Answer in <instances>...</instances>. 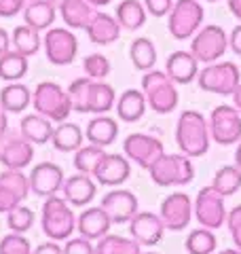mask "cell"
<instances>
[{"label": "cell", "mask_w": 241, "mask_h": 254, "mask_svg": "<svg viewBox=\"0 0 241 254\" xmlns=\"http://www.w3.org/2000/svg\"><path fill=\"white\" fill-rule=\"evenodd\" d=\"M212 187L224 197L235 195L241 189V170L237 168V165H224V168H220L218 172H216Z\"/></svg>", "instance_id": "cell-36"}, {"label": "cell", "mask_w": 241, "mask_h": 254, "mask_svg": "<svg viewBox=\"0 0 241 254\" xmlns=\"http://www.w3.org/2000/svg\"><path fill=\"white\" fill-rule=\"evenodd\" d=\"M205 2H218V0H205Z\"/></svg>", "instance_id": "cell-57"}, {"label": "cell", "mask_w": 241, "mask_h": 254, "mask_svg": "<svg viewBox=\"0 0 241 254\" xmlns=\"http://www.w3.org/2000/svg\"><path fill=\"white\" fill-rule=\"evenodd\" d=\"M6 129H9V121H6V110L2 108V104H0V138L6 133Z\"/></svg>", "instance_id": "cell-50"}, {"label": "cell", "mask_w": 241, "mask_h": 254, "mask_svg": "<svg viewBox=\"0 0 241 254\" xmlns=\"http://www.w3.org/2000/svg\"><path fill=\"white\" fill-rule=\"evenodd\" d=\"M203 6L199 0H178L170 13V34L178 41H186L192 38L199 32V26L203 21Z\"/></svg>", "instance_id": "cell-8"}, {"label": "cell", "mask_w": 241, "mask_h": 254, "mask_svg": "<svg viewBox=\"0 0 241 254\" xmlns=\"http://www.w3.org/2000/svg\"><path fill=\"white\" fill-rule=\"evenodd\" d=\"M32 95H34V91H30L26 85L11 83L0 91V104H2V108L6 110V113L17 115V113H21V110L28 108Z\"/></svg>", "instance_id": "cell-30"}, {"label": "cell", "mask_w": 241, "mask_h": 254, "mask_svg": "<svg viewBox=\"0 0 241 254\" xmlns=\"http://www.w3.org/2000/svg\"><path fill=\"white\" fill-rule=\"evenodd\" d=\"M210 133L216 144H237L241 140V113L227 104L216 106L210 117Z\"/></svg>", "instance_id": "cell-10"}, {"label": "cell", "mask_w": 241, "mask_h": 254, "mask_svg": "<svg viewBox=\"0 0 241 254\" xmlns=\"http://www.w3.org/2000/svg\"><path fill=\"white\" fill-rule=\"evenodd\" d=\"M51 2H53V4H55V6H58V9H60V4H61V2H63V0H51Z\"/></svg>", "instance_id": "cell-56"}, {"label": "cell", "mask_w": 241, "mask_h": 254, "mask_svg": "<svg viewBox=\"0 0 241 254\" xmlns=\"http://www.w3.org/2000/svg\"><path fill=\"white\" fill-rule=\"evenodd\" d=\"M129 58L133 62V66L138 70H148L155 66L157 62V49L155 45H152L150 38H135V41L131 43V49H129Z\"/></svg>", "instance_id": "cell-35"}, {"label": "cell", "mask_w": 241, "mask_h": 254, "mask_svg": "<svg viewBox=\"0 0 241 254\" xmlns=\"http://www.w3.org/2000/svg\"><path fill=\"white\" fill-rule=\"evenodd\" d=\"M40 222H43L45 235L60 242V240H68L72 235L76 218L66 199H61L58 195H51V197H47V201L43 205V218H40Z\"/></svg>", "instance_id": "cell-5"}, {"label": "cell", "mask_w": 241, "mask_h": 254, "mask_svg": "<svg viewBox=\"0 0 241 254\" xmlns=\"http://www.w3.org/2000/svg\"><path fill=\"white\" fill-rule=\"evenodd\" d=\"M192 212H195V208H192L190 197L186 193H172L161 203L159 216L163 220L165 229H170V231H182V229L188 227Z\"/></svg>", "instance_id": "cell-15"}, {"label": "cell", "mask_w": 241, "mask_h": 254, "mask_svg": "<svg viewBox=\"0 0 241 254\" xmlns=\"http://www.w3.org/2000/svg\"><path fill=\"white\" fill-rule=\"evenodd\" d=\"M9 34H6V30L0 28V55H4V53H9Z\"/></svg>", "instance_id": "cell-49"}, {"label": "cell", "mask_w": 241, "mask_h": 254, "mask_svg": "<svg viewBox=\"0 0 241 254\" xmlns=\"http://www.w3.org/2000/svg\"><path fill=\"white\" fill-rule=\"evenodd\" d=\"M32 106L38 115H43L47 119H51L55 123H63L68 119V115L72 113V100H70V93L63 91L58 83H40L34 95H32Z\"/></svg>", "instance_id": "cell-4"}, {"label": "cell", "mask_w": 241, "mask_h": 254, "mask_svg": "<svg viewBox=\"0 0 241 254\" xmlns=\"http://www.w3.org/2000/svg\"><path fill=\"white\" fill-rule=\"evenodd\" d=\"M229 212L224 210V195H220L212 185L203 187L195 199V218L205 229H220L227 222Z\"/></svg>", "instance_id": "cell-11"}, {"label": "cell", "mask_w": 241, "mask_h": 254, "mask_svg": "<svg viewBox=\"0 0 241 254\" xmlns=\"http://www.w3.org/2000/svg\"><path fill=\"white\" fill-rule=\"evenodd\" d=\"M104 157H106L104 146H95V144L83 146V148H78L76 155H74V168L83 174H93L98 170V165L102 163Z\"/></svg>", "instance_id": "cell-38"}, {"label": "cell", "mask_w": 241, "mask_h": 254, "mask_svg": "<svg viewBox=\"0 0 241 254\" xmlns=\"http://www.w3.org/2000/svg\"><path fill=\"white\" fill-rule=\"evenodd\" d=\"M28 72V58L21 55L19 51H9L0 55V78L2 81H19L21 76Z\"/></svg>", "instance_id": "cell-33"}, {"label": "cell", "mask_w": 241, "mask_h": 254, "mask_svg": "<svg viewBox=\"0 0 241 254\" xmlns=\"http://www.w3.org/2000/svg\"><path fill=\"white\" fill-rule=\"evenodd\" d=\"M87 36L93 45H110L115 43L120 34V23L108 13H93L89 26L85 28Z\"/></svg>", "instance_id": "cell-23"}, {"label": "cell", "mask_w": 241, "mask_h": 254, "mask_svg": "<svg viewBox=\"0 0 241 254\" xmlns=\"http://www.w3.org/2000/svg\"><path fill=\"white\" fill-rule=\"evenodd\" d=\"M91 6L93 4L89 0H63L60 4V13H61L63 23L70 28H87L95 13Z\"/></svg>", "instance_id": "cell-28"}, {"label": "cell", "mask_w": 241, "mask_h": 254, "mask_svg": "<svg viewBox=\"0 0 241 254\" xmlns=\"http://www.w3.org/2000/svg\"><path fill=\"white\" fill-rule=\"evenodd\" d=\"M229 9H231V13L241 21V0H229Z\"/></svg>", "instance_id": "cell-51"}, {"label": "cell", "mask_w": 241, "mask_h": 254, "mask_svg": "<svg viewBox=\"0 0 241 254\" xmlns=\"http://www.w3.org/2000/svg\"><path fill=\"white\" fill-rule=\"evenodd\" d=\"M28 0H0V17H13L21 9H26Z\"/></svg>", "instance_id": "cell-46"}, {"label": "cell", "mask_w": 241, "mask_h": 254, "mask_svg": "<svg viewBox=\"0 0 241 254\" xmlns=\"http://www.w3.org/2000/svg\"><path fill=\"white\" fill-rule=\"evenodd\" d=\"M102 208L108 212L112 225H123V222H129L138 214V197L125 189L110 190V193L104 195Z\"/></svg>", "instance_id": "cell-17"}, {"label": "cell", "mask_w": 241, "mask_h": 254, "mask_svg": "<svg viewBox=\"0 0 241 254\" xmlns=\"http://www.w3.org/2000/svg\"><path fill=\"white\" fill-rule=\"evenodd\" d=\"M110 227H112V220L102 205L100 208H87L85 212H80V216L76 220V229L87 240H102V237L108 235Z\"/></svg>", "instance_id": "cell-22"}, {"label": "cell", "mask_w": 241, "mask_h": 254, "mask_svg": "<svg viewBox=\"0 0 241 254\" xmlns=\"http://www.w3.org/2000/svg\"><path fill=\"white\" fill-rule=\"evenodd\" d=\"M70 100H72V108L76 113H95V115H104L115 106V89L104 83V81H95V78H76L74 83L68 87Z\"/></svg>", "instance_id": "cell-1"}, {"label": "cell", "mask_w": 241, "mask_h": 254, "mask_svg": "<svg viewBox=\"0 0 241 254\" xmlns=\"http://www.w3.org/2000/svg\"><path fill=\"white\" fill-rule=\"evenodd\" d=\"M117 19L120 28L125 30H138L146 21V6L140 0H123L117 6Z\"/></svg>", "instance_id": "cell-31"}, {"label": "cell", "mask_w": 241, "mask_h": 254, "mask_svg": "<svg viewBox=\"0 0 241 254\" xmlns=\"http://www.w3.org/2000/svg\"><path fill=\"white\" fill-rule=\"evenodd\" d=\"M40 34L36 28L32 26H17L13 30V47L15 51H19L21 55H26V58H30V55H34L38 49H40Z\"/></svg>", "instance_id": "cell-37"}, {"label": "cell", "mask_w": 241, "mask_h": 254, "mask_svg": "<svg viewBox=\"0 0 241 254\" xmlns=\"http://www.w3.org/2000/svg\"><path fill=\"white\" fill-rule=\"evenodd\" d=\"M6 222H9V229L13 233H26L34 222V212L30 208H23V205H17L6 214Z\"/></svg>", "instance_id": "cell-41"}, {"label": "cell", "mask_w": 241, "mask_h": 254, "mask_svg": "<svg viewBox=\"0 0 241 254\" xmlns=\"http://www.w3.org/2000/svg\"><path fill=\"white\" fill-rule=\"evenodd\" d=\"M95 182L89 178V174H76V176H70L63 182V199L70 205H87L93 197H95Z\"/></svg>", "instance_id": "cell-24"}, {"label": "cell", "mask_w": 241, "mask_h": 254, "mask_svg": "<svg viewBox=\"0 0 241 254\" xmlns=\"http://www.w3.org/2000/svg\"><path fill=\"white\" fill-rule=\"evenodd\" d=\"M218 254H241V250H233V248H229V250H222V252H218Z\"/></svg>", "instance_id": "cell-55"}, {"label": "cell", "mask_w": 241, "mask_h": 254, "mask_svg": "<svg viewBox=\"0 0 241 254\" xmlns=\"http://www.w3.org/2000/svg\"><path fill=\"white\" fill-rule=\"evenodd\" d=\"M83 68H85V74L89 78H95V81H104L110 74V62L100 53L87 55L83 62Z\"/></svg>", "instance_id": "cell-40"}, {"label": "cell", "mask_w": 241, "mask_h": 254, "mask_svg": "<svg viewBox=\"0 0 241 254\" xmlns=\"http://www.w3.org/2000/svg\"><path fill=\"white\" fill-rule=\"evenodd\" d=\"M85 136L95 146H110L119 136V125H117L115 119L100 115V117H95L89 121Z\"/></svg>", "instance_id": "cell-26"}, {"label": "cell", "mask_w": 241, "mask_h": 254, "mask_svg": "<svg viewBox=\"0 0 241 254\" xmlns=\"http://www.w3.org/2000/svg\"><path fill=\"white\" fill-rule=\"evenodd\" d=\"M51 142L55 144V148L61 150V153H70V150H78L83 144V131L80 127L74 123H60L53 131Z\"/></svg>", "instance_id": "cell-32"}, {"label": "cell", "mask_w": 241, "mask_h": 254, "mask_svg": "<svg viewBox=\"0 0 241 254\" xmlns=\"http://www.w3.org/2000/svg\"><path fill=\"white\" fill-rule=\"evenodd\" d=\"M34 254H63V250L60 248L58 244H55V240L53 242H47V244H40L38 248L34 250Z\"/></svg>", "instance_id": "cell-48"}, {"label": "cell", "mask_w": 241, "mask_h": 254, "mask_svg": "<svg viewBox=\"0 0 241 254\" xmlns=\"http://www.w3.org/2000/svg\"><path fill=\"white\" fill-rule=\"evenodd\" d=\"M123 153L129 161H135L144 170H150L165 155L163 142L148 133H131L123 142Z\"/></svg>", "instance_id": "cell-12"}, {"label": "cell", "mask_w": 241, "mask_h": 254, "mask_svg": "<svg viewBox=\"0 0 241 254\" xmlns=\"http://www.w3.org/2000/svg\"><path fill=\"white\" fill-rule=\"evenodd\" d=\"M186 155H163L148 170L150 178L159 187H182L195 178V168Z\"/></svg>", "instance_id": "cell-6"}, {"label": "cell", "mask_w": 241, "mask_h": 254, "mask_svg": "<svg viewBox=\"0 0 241 254\" xmlns=\"http://www.w3.org/2000/svg\"><path fill=\"white\" fill-rule=\"evenodd\" d=\"M148 254H152V252H148Z\"/></svg>", "instance_id": "cell-59"}, {"label": "cell", "mask_w": 241, "mask_h": 254, "mask_svg": "<svg viewBox=\"0 0 241 254\" xmlns=\"http://www.w3.org/2000/svg\"><path fill=\"white\" fill-rule=\"evenodd\" d=\"M142 91L146 95L148 106L159 115H167L178 106V89L167 72L148 70L142 76Z\"/></svg>", "instance_id": "cell-3"}, {"label": "cell", "mask_w": 241, "mask_h": 254, "mask_svg": "<svg viewBox=\"0 0 241 254\" xmlns=\"http://www.w3.org/2000/svg\"><path fill=\"white\" fill-rule=\"evenodd\" d=\"M199 87L203 91L218 93V95H233L235 89L241 85V74L237 64L233 62H218V64H207L201 70L199 76Z\"/></svg>", "instance_id": "cell-7"}, {"label": "cell", "mask_w": 241, "mask_h": 254, "mask_svg": "<svg viewBox=\"0 0 241 254\" xmlns=\"http://www.w3.org/2000/svg\"><path fill=\"white\" fill-rule=\"evenodd\" d=\"M210 123L197 110H184L176 125V144L186 157H203L210 148Z\"/></svg>", "instance_id": "cell-2"}, {"label": "cell", "mask_w": 241, "mask_h": 254, "mask_svg": "<svg viewBox=\"0 0 241 254\" xmlns=\"http://www.w3.org/2000/svg\"><path fill=\"white\" fill-rule=\"evenodd\" d=\"M0 254H34L30 250V242L21 233H11L0 242Z\"/></svg>", "instance_id": "cell-42"}, {"label": "cell", "mask_w": 241, "mask_h": 254, "mask_svg": "<svg viewBox=\"0 0 241 254\" xmlns=\"http://www.w3.org/2000/svg\"><path fill=\"white\" fill-rule=\"evenodd\" d=\"M45 53L47 60L55 66H68L74 62L76 51H78V41L66 28H51L45 36Z\"/></svg>", "instance_id": "cell-13"}, {"label": "cell", "mask_w": 241, "mask_h": 254, "mask_svg": "<svg viewBox=\"0 0 241 254\" xmlns=\"http://www.w3.org/2000/svg\"><path fill=\"white\" fill-rule=\"evenodd\" d=\"M186 250L188 254H214L216 250V235L212 233V229H195L186 237Z\"/></svg>", "instance_id": "cell-39"}, {"label": "cell", "mask_w": 241, "mask_h": 254, "mask_svg": "<svg viewBox=\"0 0 241 254\" xmlns=\"http://www.w3.org/2000/svg\"><path fill=\"white\" fill-rule=\"evenodd\" d=\"M30 189L34 195L51 197L63 189V172L55 163H38L30 172Z\"/></svg>", "instance_id": "cell-18"}, {"label": "cell", "mask_w": 241, "mask_h": 254, "mask_svg": "<svg viewBox=\"0 0 241 254\" xmlns=\"http://www.w3.org/2000/svg\"><path fill=\"white\" fill-rule=\"evenodd\" d=\"M129 174H131V165L123 155H106L98 165V170L93 172V176L104 187H117L123 185L129 178Z\"/></svg>", "instance_id": "cell-21"}, {"label": "cell", "mask_w": 241, "mask_h": 254, "mask_svg": "<svg viewBox=\"0 0 241 254\" xmlns=\"http://www.w3.org/2000/svg\"><path fill=\"white\" fill-rule=\"evenodd\" d=\"M165 225L159 214L152 212H138L129 220V233L133 240H138L142 246H155L163 240Z\"/></svg>", "instance_id": "cell-19"}, {"label": "cell", "mask_w": 241, "mask_h": 254, "mask_svg": "<svg viewBox=\"0 0 241 254\" xmlns=\"http://www.w3.org/2000/svg\"><path fill=\"white\" fill-rule=\"evenodd\" d=\"M30 190V176L21 170H4L0 174V214H9L21 205Z\"/></svg>", "instance_id": "cell-14"}, {"label": "cell", "mask_w": 241, "mask_h": 254, "mask_svg": "<svg viewBox=\"0 0 241 254\" xmlns=\"http://www.w3.org/2000/svg\"><path fill=\"white\" fill-rule=\"evenodd\" d=\"M233 102H235V108L241 113V85L235 89V93H233Z\"/></svg>", "instance_id": "cell-52"}, {"label": "cell", "mask_w": 241, "mask_h": 254, "mask_svg": "<svg viewBox=\"0 0 241 254\" xmlns=\"http://www.w3.org/2000/svg\"><path fill=\"white\" fill-rule=\"evenodd\" d=\"M144 6L150 15L155 17H163V15H170L174 9V0H144Z\"/></svg>", "instance_id": "cell-45"}, {"label": "cell", "mask_w": 241, "mask_h": 254, "mask_svg": "<svg viewBox=\"0 0 241 254\" xmlns=\"http://www.w3.org/2000/svg\"><path fill=\"white\" fill-rule=\"evenodd\" d=\"M28 2H32V0H28Z\"/></svg>", "instance_id": "cell-58"}, {"label": "cell", "mask_w": 241, "mask_h": 254, "mask_svg": "<svg viewBox=\"0 0 241 254\" xmlns=\"http://www.w3.org/2000/svg\"><path fill=\"white\" fill-rule=\"evenodd\" d=\"M229 47L233 49V53L241 55V23H239V26L233 28L231 36H229Z\"/></svg>", "instance_id": "cell-47"}, {"label": "cell", "mask_w": 241, "mask_h": 254, "mask_svg": "<svg viewBox=\"0 0 241 254\" xmlns=\"http://www.w3.org/2000/svg\"><path fill=\"white\" fill-rule=\"evenodd\" d=\"M89 2H91L93 6H106V4L112 2V0H89Z\"/></svg>", "instance_id": "cell-54"}, {"label": "cell", "mask_w": 241, "mask_h": 254, "mask_svg": "<svg viewBox=\"0 0 241 254\" xmlns=\"http://www.w3.org/2000/svg\"><path fill=\"white\" fill-rule=\"evenodd\" d=\"M63 254H95V248L91 246V240L78 237V240H70L63 246Z\"/></svg>", "instance_id": "cell-44"}, {"label": "cell", "mask_w": 241, "mask_h": 254, "mask_svg": "<svg viewBox=\"0 0 241 254\" xmlns=\"http://www.w3.org/2000/svg\"><path fill=\"white\" fill-rule=\"evenodd\" d=\"M32 157H34V148L32 142L23 136H13V133H4L0 138V163L6 170H23L28 168Z\"/></svg>", "instance_id": "cell-16"}, {"label": "cell", "mask_w": 241, "mask_h": 254, "mask_svg": "<svg viewBox=\"0 0 241 254\" xmlns=\"http://www.w3.org/2000/svg\"><path fill=\"white\" fill-rule=\"evenodd\" d=\"M146 95L144 91H135V89H127L120 93V98L117 102V115L120 121L125 123H135L140 121L146 113Z\"/></svg>", "instance_id": "cell-25"}, {"label": "cell", "mask_w": 241, "mask_h": 254, "mask_svg": "<svg viewBox=\"0 0 241 254\" xmlns=\"http://www.w3.org/2000/svg\"><path fill=\"white\" fill-rule=\"evenodd\" d=\"M227 227L231 231L233 242H235V246H237V250H241V205H235V208L229 212Z\"/></svg>", "instance_id": "cell-43"}, {"label": "cell", "mask_w": 241, "mask_h": 254, "mask_svg": "<svg viewBox=\"0 0 241 254\" xmlns=\"http://www.w3.org/2000/svg\"><path fill=\"white\" fill-rule=\"evenodd\" d=\"M138 240H129V237L120 235H106L98 242L95 254H142Z\"/></svg>", "instance_id": "cell-34"}, {"label": "cell", "mask_w": 241, "mask_h": 254, "mask_svg": "<svg viewBox=\"0 0 241 254\" xmlns=\"http://www.w3.org/2000/svg\"><path fill=\"white\" fill-rule=\"evenodd\" d=\"M235 165L241 170V140H239V144H237V150H235Z\"/></svg>", "instance_id": "cell-53"}, {"label": "cell", "mask_w": 241, "mask_h": 254, "mask_svg": "<svg viewBox=\"0 0 241 254\" xmlns=\"http://www.w3.org/2000/svg\"><path fill=\"white\" fill-rule=\"evenodd\" d=\"M229 49V36L220 26H205L201 28L190 43V53L199 62L214 64L220 60Z\"/></svg>", "instance_id": "cell-9"}, {"label": "cell", "mask_w": 241, "mask_h": 254, "mask_svg": "<svg viewBox=\"0 0 241 254\" xmlns=\"http://www.w3.org/2000/svg\"><path fill=\"white\" fill-rule=\"evenodd\" d=\"M55 6L51 0H32V2L26 4L23 9V19H26L28 26L40 30H47L49 26H53L55 21Z\"/></svg>", "instance_id": "cell-29"}, {"label": "cell", "mask_w": 241, "mask_h": 254, "mask_svg": "<svg viewBox=\"0 0 241 254\" xmlns=\"http://www.w3.org/2000/svg\"><path fill=\"white\" fill-rule=\"evenodd\" d=\"M165 72L178 85H188L199 76V60L188 51H174L165 64Z\"/></svg>", "instance_id": "cell-20"}, {"label": "cell", "mask_w": 241, "mask_h": 254, "mask_svg": "<svg viewBox=\"0 0 241 254\" xmlns=\"http://www.w3.org/2000/svg\"><path fill=\"white\" fill-rule=\"evenodd\" d=\"M55 127L51 125V119L43 115H28L21 121V136L30 140L32 144H47L53 138Z\"/></svg>", "instance_id": "cell-27"}]
</instances>
